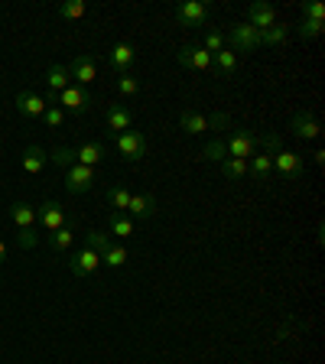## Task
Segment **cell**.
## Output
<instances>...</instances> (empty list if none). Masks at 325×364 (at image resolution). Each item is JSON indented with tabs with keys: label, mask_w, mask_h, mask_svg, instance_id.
<instances>
[{
	"label": "cell",
	"mask_w": 325,
	"mask_h": 364,
	"mask_svg": "<svg viewBox=\"0 0 325 364\" xmlns=\"http://www.w3.org/2000/svg\"><path fill=\"white\" fill-rule=\"evenodd\" d=\"M147 150H150L147 133H140V131H124V133H117V153L124 156L127 163H140V160L147 156Z\"/></svg>",
	"instance_id": "cell-1"
},
{
	"label": "cell",
	"mask_w": 325,
	"mask_h": 364,
	"mask_svg": "<svg viewBox=\"0 0 325 364\" xmlns=\"http://www.w3.org/2000/svg\"><path fill=\"white\" fill-rule=\"evenodd\" d=\"M225 46L238 49V53H254V49L260 46V30H254L248 20H244V23H231L228 26V36H225Z\"/></svg>",
	"instance_id": "cell-2"
},
{
	"label": "cell",
	"mask_w": 325,
	"mask_h": 364,
	"mask_svg": "<svg viewBox=\"0 0 325 364\" xmlns=\"http://www.w3.org/2000/svg\"><path fill=\"white\" fill-rule=\"evenodd\" d=\"M53 101L55 104H62V111H69V114H85V111L94 104L92 92H85V88H78V85L62 88L59 94H53Z\"/></svg>",
	"instance_id": "cell-3"
},
{
	"label": "cell",
	"mask_w": 325,
	"mask_h": 364,
	"mask_svg": "<svg viewBox=\"0 0 325 364\" xmlns=\"http://www.w3.org/2000/svg\"><path fill=\"white\" fill-rule=\"evenodd\" d=\"M36 221H39L43 228H46L49 234H53V231H59V228L69 225V211H65L62 202L46 199V202H43V205L36 209Z\"/></svg>",
	"instance_id": "cell-4"
},
{
	"label": "cell",
	"mask_w": 325,
	"mask_h": 364,
	"mask_svg": "<svg viewBox=\"0 0 325 364\" xmlns=\"http://www.w3.org/2000/svg\"><path fill=\"white\" fill-rule=\"evenodd\" d=\"M94 182H98V170H92V166L75 163V166H69V170H65V192H69V195L88 192Z\"/></svg>",
	"instance_id": "cell-5"
},
{
	"label": "cell",
	"mask_w": 325,
	"mask_h": 364,
	"mask_svg": "<svg viewBox=\"0 0 325 364\" xmlns=\"http://www.w3.org/2000/svg\"><path fill=\"white\" fill-rule=\"evenodd\" d=\"M176 62L186 65V69H195V72H209L211 69V53L205 46L189 43V46H179L176 49Z\"/></svg>",
	"instance_id": "cell-6"
},
{
	"label": "cell",
	"mask_w": 325,
	"mask_h": 364,
	"mask_svg": "<svg viewBox=\"0 0 325 364\" xmlns=\"http://www.w3.org/2000/svg\"><path fill=\"white\" fill-rule=\"evenodd\" d=\"M257 133L254 131H238L231 140H225V150L231 160H250V156L257 153Z\"/></svg>",
	"instance_id": "cell-7"
},
{
	"label": "cell",
	"mask_w": 325,
	"mask_h": 364,
	"mask_svg": "<svg viewBox=\"0 0 325 364\" xmlns=\"http://www.w3.org/2000/svg\"><path fill=\"white\" fill-rule=\"evenodd\" d=\"M65 72H69V78H75V82H78V88L92 85L94 78H98V65H94V59H92L88 53L75 55V59L65 65Z\"/></svg>",
	"instance_id": "cell-8"
},
{
	"label": "cell",
	"mask_w": 325,
	"mask_h": 364,
	"mask_svg": "<svg viewBox=\"0 0 325 364\" xmlns=\"http://www.w3.org/2000/svg\"><path fill=\"white\" fill-rule=\"evenodd\" d=\"M248 23L254 26V30H270L273 23H280L277 7L267 4V0H254V4L248 7Z\"/></svg>",
	"instance_id": "cell-9"
},
{
	"label": "cell",
	"mask_w": 325,
	"mask_h": 364,
	"mask_svg": "<svg viewBox=\"0 0 325 364\" xmlns=\"http://www.w3.org/2000/svg\"><path fill=\"white\" fill-rule=\"evenodd\" d=\"M176 20L182 26H205L209 23V4H202V0H186V4H179Z\"/></svg>",
	"instance_id": "cell-10"
},
{
	"label": "cell",
	"mask_w": 325,
	"mask_h": 364,
	"mask_svg": "<svg viewBox=\"0 0 325 364\" xmlns=\"http://www.w3.org/2000/svg\"><path fill=\"white\" fill-rule=\"evenodd\" d=\"M98 264H101V254H94L92 248H82V250H75V254H72L69 270H72V277L85 280V277H92V273L98 270Z\"/></svg>",
	"instance_id": "cell-11"
},
{
	"label": "cell",
	"mask_w": 325,
	"mask_h": 364,
	"mask_svg": "<svg viewBox=\"0 0 325 364\" xmlns=\"http://www.w3.org/2000/svg\"><path fill=\"white\" fill-rule=\"evenodd\" d=\"M273 170H280L283 176H290L293 182H299L302 172H306V166H302V156L299 153H290V150H280L277 156H270Z\"/></svg>",
	"instance_id": "cell-12"
},
{
	"label": "cell",
	"mask_w": 325,
	"mask_h": 364,
	"mask_svg": "<svg viewBox=\"0 0 325 364\" xmlns=\"http://www.w3.org/2000/svg\"><path fill=\"white\" fill-rule=\"evenodd\" d=\"M290 131L296 133L299 140H316L319 137V121H316V114L312 111H296L293 114V121H290Z\"/></svg>",
	"instance_id": "cell-13"
},
{
	"label": "cell",
	"mask_w": 325,
	"mask_h": 364,
	"mask_svg": "<svg viewBox=\"0 0 325 364\" xmlns=\"http://www.w3.org/2000/svg\"><path fill=\"white\" fill-rule=\"evenodd\" d=\"M49 108V101L46 98H39L36 92H20L16 94V111L23 117H43Z\"/></svg>",
	"instance_id": "cell-14"
},
{
	"label": "cell",
	"mask_w": 325,
	"mask_h": 364,
	"mask_svg": "<svg viewBox=\"0 0 325 364\" xmlns=\"http://www.w3.org/2000/svg\"><path fill=\"white\" fill-rule=\"evenodd\" d=\"M46 160H49V153L43 147H26L23 153H20V166H23V172H30V176H39V172L46 170Z\"/></svg>",
	"instance_id": "cell-15"
},
{
	"label": "cell",
	"mask_w": 325,
	"mask_h": 364,
	"mask_svg": "<svg viewBox=\"0 0 325 364\" xmlns=\"http://www.w3.org/2000/svg\"><path fill=\"white\" fill-rule=\"evenodd\" d=\"M127 215L137 218V221H150V218L156 215V199H153V195H131Z\"/></svg>",
	"instance_id": "cell-16"
},
{
	"label": "cell",
	"mask_w": 325,
	"mask_h": 364,
	"mask_svg": "<svg viewBox=\"0 0 325 364\" xmlns=\"http://www.w3.org/2000/svg\"><path fill=\"white\" fill-rule=\"evenodd\" d=\"M104 117H108V127H111V133H114V137H117V133H124V131H131V124H133V114L124 108V104H111Z\"/></svg>",
	"instance_id": "cell-17"
},
{
	"label": "cell",
	"mask_w": 325,
	"mask_h": 364,
	"mask_svg": "<svg viewBox=\"0 0 325 364\" xmlns=\"http://www.w3.org/2000/svg\"><path fill=\"white\" fill-rule=\"evenodd\" d=\"M10 221H13L20 231H30V228L36 225V209L26 205V202H13V205H10Z\"/></svg>",
	"instance_id": "cell-18"
},
{
	"label": "cell",
	"mask_w": 325,
	"mask_h": 364,
	"mask_svg": "<svg viewBox=\"0 0 325 364\" xmlns=\"http://www.w3.org/2000/svg\"><path fill=\"white\" fill-rule=\"evenodd\" d=\"M133 59H137V53H133L131 43H117V46L111 49V65L117 69V75H124V72H131Z\"/></svg>",
	"instance_id": "cell-19"
},
{
	"label": "cell",
	"mask_w": 325,
	"mask_h": 364,
	"mask_svg": "<svg viewBox=\"0 0 325 364\" xmlns=\"http://www.w3.org/2000/svg\"><path fill=\"white\" fill-rule=\"evenodd\" d=\"M75 160L82 166H92V170H98L101 166V160H104V147H101V143H82V147L75 150Z\"/></svg>",
	"instance_id": "cell-20"
},
{
	"label": "cell",
	"mask_w": 325,
	"mask_h": 364,
	"mask_svg": "<svg viewBox=\"0 0 325 364\" xmlns=\"http://www.w3.org/2000/svg\"><path fill=\"white\" fill-rule=\"evenodd\" d=\"M211 65L218 69V75H225V78H231L234 72H238V53H231V49H221V53H215L211 55Z\"/></svg>",
	"instance_id": "cell-21"
},
{
	"label": "cell",
	"mask_w": 325,
	"mask_h": 364,
	"mask_svg": "<svg viewBox=\"0 0 325 364\" xmlns=\"http://www.w3.org/2000/svg\"><path fill=\"white\" fill-rule=\"evenodd\" d=\"M179 127H182L189 137H195V133L209 131V117H202L199 111H182V114H179Z\"/></svg>",
	"instance_id": "cell-22"
},
{
	"label": "cell",
	"mask_w": 325,
	"mask_h": 364,
	"mask_svg": "<svg viewBox=\"0 0 325 364\" xmlns=\"http://www.w3.org/2000/svg\"><path fill=\"white\" fill-rule=\"evenodd\" d=\"M108 228H111V234H117V238H131L133 234V218L127 215V211H111Z\"/></svg>",
	"instance_id": "cell-23"
},
{
	"label": "cell",
	"mask_w": 325,
	"mask_h": 364,
	"mask_svg": "<svg viewBox=\"0 0 325 364\" xmlns=\"http://www.w3.org/2000/svg\"><path fill=\"white\" fill-rule=\"evenodd\" d=\"M270 172H273L270 156H267V153H254V160L248 163V176H254V179H260V182H267V179H270Z\"/></svg>",
	"instance_id": "cell-24"
},
{
	"label": "cell",
	"mask_w": 325,
	"mask_h": 364,
	"mask_svg": "<svg viewBox=\"0 0 325 364\" xmlns=\"http://www.w3.org/2000/svg\"><path fill=\"white\" fill-rule=\"evenodd\" d=\"M287 39H290L287 23H273L270 30H260V46H283Z\"/></svg>",
	"instance_id": "cell-25"
},
{
	"label": "cell",
	"mask_w": 325,
	"mask_h": 364,
	"mask_svg": "<svg viewBox=\"0 0 325 364\" xmlns=\"http://www.w3.org/2000/svg\"><path fill=\"white\" fill-rule=\"evenodd\" d=\"M46 85L53 88V94H59L62 88H69V85H72V78H69V72H65V65H49V72H46Z\"/></svg>",
	"instance_id": "cell-26"
},
{
	"label": "cell",
	"mask_w": 325,
	"mask_h": 364,
	"mask_svg": "<svg viewBox=\"0 0 325 364\" xmlns=\"http://www.w3.org/2000/svg\"><path fill=\"white\" fill-rule=\"evenodd\" d=\"M111 244H114V241H111V234H104L101 228H88V231H85V248H92L94 254H104Z\"/></svg>",
	"instance_id": "cell-27"
},
{
	"label": "cell",
	"mask_w": 325,
	"mask_h": 364,
	"mask_svg": "<svg viewBox=\"0 0 325 364\" xmlns=\"http://www.w3.org/2000/svg\"><path fill=\"white\" fill-rule=\"evenodd\" d=\"M257 143L263 147V153H267V156H277L280 150H283V137H280L277 131H263V133H257Z\"/></svg>",
	"instance_id": "cell-28"
},
{
	"label": "cell",
	"mask_w": 325,
	"mask_h": 364,
	"mask_svg": "<svg viewBox=\"0 0 325 364\" xmlns=\"http://www.w3.org/2000/svg\"><path fill=\"white\" fill-rule=\"evenodd\" d=\"M72 238H75V231H72V225H65V228H59V231L49 234V248L62 254V250L72 248Z\"/></svg>",
	"instance_id": "cell-29"
},
{
	"label": "cell",
	"mask_w": 325,
	"mask_h": 364,
	"mask_svg": "<svg viewBox=\"0 0 325 364\" xmlns=\"http://www.w3.org/2000/svg\"><path fill=\"white\" fill-rule=\"evenodd\" d=\"M202 160H211V163H225V160H228L225 140H209V143L202 147Z\"/></svg>",
	"instance_id": "cell-30"
},
{
	"label": "cell",
	"mask_w": 325,
	"mask_h": 364,
	"mask_svg": "<svg viewBox=\"0 0 325 364\" xmlns=\"http://www.w3.org/2000/svg\"><path fill=\"white\" fill-rule=\"evenodd\" d=\"M221 166V176L225 179H244L248 176V160H231V156H228L225 163H218Z\"/></svg>",
	"instance_id": "cell-31"
},
{
	"label": "cell",
	"mask_w": 325,
	"mask_h": 364,
	"mask_svg": "<svg viewBox=\"0 0 325 364\" xmlns=\"http://www.w3.org/2000/svg\"><path fill=\"white\" fill-rule=\"evenodd\" d=\"M85 0H62V4H59V16H62V20H82V16H85Z\"/></svg>",
	"instance_id": "cell-32"
},
{
	"label": "cell",
	"mask_w": 325,
	"mask_h": 364,
	"mask_svg": "<svg viewBox=\"0 0 325 364\" xmlns=\"http://www.w3.org/2000/svg\"><path fill=\"white\" fill-rule=\"evenodd\" d=\"M108 205L114 211H127V205H131V192H127L124 186H111L108 189Z\"/></svg>",
	"instance_id": "cell-33"
},
{
	"label": "cell",
	"mask_w": 325,
	"mask_h": 364,
	"mask_svg": "<svg viewBox=\"0 0 325 364\" xmlns=\"http://www.w3.org/2000/svg\"><path fill=\"white\" fill-rule=\"evenodd\" d=\"M101 264H108V267H124V264H127L124 244H111V248L101 254Z\"/></svg>",
	"instance_id": "cell-34"
},
{
	"label": "cell",
	"mask_w": 325,
	"mask_h": 364,
	"mask_svg": "<svg viewBox=\"0 0 325 364\" xmlns=\"http://www.w3.org/2000/svg\"><path fill=\"white\" fill-rule=\"evenodd\" d=\"M49 160H53L55 166H62V170H69V166L78 163V160H75V150H72V147H55V150H49Z\"/></svg>",
	"instance_id": "cell-35"
},
{
	"label": "cell",
	"mask_w": 325,
	"mask_h": 364,
	"mask_svg": "<svg viewBox=\"0 0 325 364\" xmlns=\"http://www.w3.org/2000/svg\"><path fill=\"white\" fill-rule=\"evenodd\" d=\"M117 92L124 94V98H133L140 92V78L133 72H124V75H117Z\"/></svg>",
	"instance_id": "cell-36"
},
{
	"label": "cell",
	"mask_w": 325,
	"mask_h": 364,
	"mask_svg": "<svg viewBox=\"0 0 325 364\" xmlns=\"http://www.w3.org/2000/svg\"><path fill=\"white\" fill-rule=\"evenodd\" d=\"M322 30H325V23L302 20V16H299V23H296V36H299V39H316V36H322Z\"/></svg>",
	"instance_id": "cell-37"
},
{
	"label": "cell",
	"mask_w": 325,
	"mask_h": 364,
	"mask_svg": "<svg viewBox=\"0 0 325 364\" xmlns=\"http://www.w3.org/2000/svg\"><path fill=\"white\" fill-rule=\"evenodd\" d=\"M299 13H302V20H316V23H325V7L319 4V0H306L299 7Z\"/></svg>",
	"instance_id": "cell-38"
},
{
	"label": "cell",
	"mask_w": 325,
	"mask_h": 364,
	"mask_svg": "<svg viewBox=\"0 0 325 364\" xmlns=\"http://www.w3.org/2000/svg\"><path fill=\"white\" fill-rule=\"evenodd\" d=\"M205 49H209L211 55L221 53V49H225V33H221V30H209V36H205Z\"/></svg>",
	"instance_id": "cell-39"
},
{
	"label": "cell",
	"mask_w": 325,
	"mask_h": 364,
	"mask_svg": "<svg viewBox=\"0 0 325 364\" xmlns=\"http://www.w3.org/2000/svg\"><path fill=\"white\" fill-rule=\"evenodd\" d=\"M43 117H46V124H49V127H62V124H65V111H62V108H55V104H49L46 114H43Z\"/></svg>",
	"instance_id": "cell-40"
},
{
	"label": "cell",
	"mask_w": 325,
	"mask_h": 364,
	"mask_svg": "<svg viewBox=\"0 0 325 364\" xmlns=\"http://www.w3.org/2000/svg\"><path fill=\"white\" fill-rule=\"evenodd\" d=\"M228 127H231V114H225V111L209 117V131H228Z\"/></svg>",
	"instance_id": "cell-41"
},
{
	"label": "cell",
	"mask_w": 325,
	"mask_h": 364,
	"mask_svg": "<svg viewBox=\"0 0 325 364\" xmlns=\"http://www.w3.org/2000/svg\"><path fill=\"white\" fill-rule=\"evenodd\" d=\"M20 248H23V250L36 248V228H30V231H20Z\"/></svg>",
	"instance_id": "cell-42"
},
{
	"label": "cell",
	"mask_w": 325,
	"mask_h": 364,
	"mask_svg": "<svg viewBox=\"0 0 325 364\" xmlns=\"http://www.w3.org/2000/svg\"><path fill=\"white\" fill-rule=\"evenodd\" d=\"M312 160H316V163L322 166V163H325V150H316V153H312Z\"/></svg>",
	"instance_id": "cell-43"
},
{
	"label": "cell",
	"mask_w": 325,
	"mask_h": 364,
	"mask_svg": "<svg viewBox=\"0 0 325 364\" xmlns=\"http://www.w3.org/2000/svg\"><path fill=\"white\" fill-rule=\"evenodd\" d=\"M4 260H7V244L0 241V264H4Z\"/></svg>",
	"instance_id": "cell-44"
}]
</instances>
